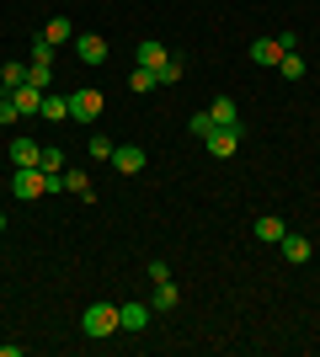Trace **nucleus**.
<instances>
[{"mask_svg": "<svg viewBox=\"0 0 320 357\" xmlns=\"http://www.w3.org/2000/svg\"><path fill=\"white\" fill-rule=\"evenodd\" d=\"M80 331L91 336V342H102V336H118V304H91V310L80 314Z\"/></svg>", "mask_w": 320, "mask_h": 357, "instance_id": "f257e3e1", "label": "nucleus"}, {"mask_svg": "<svg viewBox=\"0 0 320 357\" xmlns=\"http://www.w3.org/2000/svg\"><path fill=\"white\" fill-rule=\"evenodd\" d=\"M11 192L22 197V203H32V197H48V171H43V165H16Z\"/></svg>", "mask_w": 320, "mask_h": 357, "instance_id": "f03ea898", "label": "nucleus"}, {"mask_svg": "<svg viewBox=\"0 0 320 357\" xmlns=\"http://www.w3.org/2000/svg\"><path fill=\"white\" fill-rule=\"evenodd\" d=\"M70 118L75 123H96L102 118V91L96 86H75L70 91Z\"/></svg>", "mask_w": 320, "mask_h": 357, "instance_id": "7ed1b4c3", "label": "nucleus"}, {"mask_svg": "<svg viewBox=\"0 0 320 357\" xmlns=\"http://www.w3.org/2000/svg\"><path fill=\"white\" fill-rule=\"evenodd\" d=\"M144 165H150V155H144L139 144H118L112 149V171H118V176H139Z\"/></svg>", "mask_w": 320, "mask_h": 357, "instance_id": "20e7f679", "label": "nucleus"}, {"mask_svg": "<svg viewBox=\"0 0 320 357\" xmlns=\"http://www.w3.org/2000/svg\"><path fill=\"white\" fill-rule=\"evenodd\" d=\"M203 149H208V155H219V160H229V155L241 149V128H213V134L203 139Z\"/></svg>", "mask_w": 320, "mask_h": 357, "instance_id": "39448f33", "label": "nucleus"}, {"mask_svg": "<svg viewBox=\"0 0 320 357\" xmlns=\"http://www.w3.org/2000/svg\"><path fill=\"white\" fill-rule=\"evenodd\" d=\"M283 245V256H289V267H305L310 256H315V245H310V235H299V229H289V235L277 240Z\"/></svg>", "mask_w": 320, "mask_h": 357, "instance_id": "423d86ee", "label": "nucleus"}, {"mask_svg": "<svg viewBox=\"0 0 320 357\" xmlns=\"http://www.w3.org/2000/svg\"><path fill=\"white\" fill-rule=\"evenodd\" d=\"M75 59L80 64H102L107 59V38H102V32H80V38H75Z\"/></svg>", "mask_w": 320, "mask_h": 357, "instance_id": "0eeeda50", "label": "nucleus"}, {"mask_svg": "<svg viewBox=\"0 0 320 357\" xmlns=\"http://www.w3.org/2000/svg\"><path fill=\"white\" fill-rule=\"evenodd\" d=\"M208 118H213V128H241V107H235V96H213Z\"/></svg>", "mask_w": 320, "mask_h": 357, "instance_id": "6e6552de", "label": "nucleus"}, {"mask_svg": "<svg viewBox=\"0 0 320 357\" xmlns=\"http://www.w3.org/2000/svg\"><path fill=\"white\" fill-rule=\"evenodd\" d=\"M277 59H283V38H257V43H251V64L277 70Z\"/></svg>", "mask_w": 320, "mask_h": 357, "instance_id": "1a4fd4ad", "label": "nucleus"}, {"mask_svg": "<svg viewBox=\"0 0 320 357\" xmlns=\"http://www.w3.org/2000/svg\"><path fill=\"white\" fill-rule=\"evenodd\" d=\"M251 235H257V240H261V245H277V240L289 235V224L277 219V213H261V219H257V224H251Z\"/></svg>", "mask_w": 320, "mask_h": 357, "instance_id": "9d476101", "label": "nucleus"}, {"mask_svg": "<svg viewBox=\"0 0 320 357\" xmlns=\"http://www.w3.org/2000/svg\"><path fill=\"white\" fill-rule=\"evenodd\" d=\"M11 165H43V144H32L27 134L11 139Z\"/></svg>", "mask_w": 320, "mask_h": 357, "instance_id": "9b49d317", "label": "nucleus"}, {"mask_svg": "<svg viewBox=\"0 0 320 357\" xmlns=\"http://www.w3.org/2000/svg\"><path fill=\"white\" fill-rule=\"evenodd\" d=\"M150 304H118V326L123 331H144V326H150Z\"/></svg>", "mask_w": 320, "mask_h": 357, "instance_id": "f8f14e48", "label": "nucleus"}, {"mask_svg": "<svg viewBox=\"0 0 320 357\" xmlns=\"http://www.w3.org/2000/svg\"><path fill=\"white\" fill-rule=\"evenodd\" d=\"M176 304H182V288L171 283V278H166V283H155V298H150V310H155V314H171Z\"/></svg>", "mask_w": 320, "mask_h": 357, "instance_id": "ddd939ff", "label": "nucleus"}, {"mask_svg": "<svg viewBox=\"0 0 320 357\" xmlns=\"http://www.w3.org/2000/svg\"><path fill=\"white\" fill-rule=\"evenodd\" d=\"M11 102H16V112H22V118H32V112H43V91H38V86H16Z\"/></svg>", "mask_w": 320, "mask_h": 357, "instance_id": "4468645a", "label": "nucleus"}, {"mask_svg": "<svg viewBox=\"0 0 320 357\" xmlns=\"http://www.w3.org/2000/svg\"><path fill=\"white\" fill-rule=\"evenodd\" d=\"M166 59H171V48L166 43H139V70H166Z\"/></svg>", "mask_w": 320, "mask_h": 357, "instance_id": "2eb2a0df", "label": "nucleus"}, {"mask_svg": "<svg viewBox=\"0 0 320 357\" xmlns=\"http://www.w3.org/2000/svg\"><path fill=\"white\" fill-rule=\"evenodd\" d=\"M43 38H48L54 48H59V43H70V38H75V22H70V16H54V22L43 27Z\"/></svg>", "mask_w": 320, "mask_h": 357, "instance_id": "dca6fc26", "label": "nucleus"}, {"mask_svg": "<svg viewBox=\"0 0 320 357\" xmlns=\"http://www.w3.org/2000/svg\"><path fill=\"white\" fill-rule=\"evenodd\" d=\"M277 70H283V80H305V59H299L294 48H283V59H277Z\"/></svg>", "mask_w": 320, "mask_h": 357, "instance_id": "f3484780", "label": "nucleus"}, {"mask_svg": "<svg viewBox=\"0 0 320 357\" xmlns=\"http://www.w3.org/2000/svg\"><path fill=\"white\" fill-rule=\"evenodd\" d=\"M43 118H70V96H54V91H43Z\"/></svg>", "mask_w": 320, "mask_h": 357, "instance_id": "a211bd4d", "label": "nucleus"}, {"mask_svg": "<svg viewBox=\"0 0 320 357\" xmlns=\"http://www.w3.org/2000/svg\"><path fill=\"white\" fill-rule=\"evenodd\" d=\"M155 86H160V75H155V70H139V64H134V75H128V91H139V96H144V91H155Z\"/></svg>", "mask_w": 320, "mask_h": 357, "instance_id": "6ab92c4d", "label": "nucleus"}, {"mask_svg": "<svg viewBox=\"0 0 320 357\" xmlns=\"http://www.w3.org/2000/svg\"><path fill=\"white\" fill-rule=\"evenodd\" d=\"M16 86H27V64H6L0 70V91H16Z\"/></svg>", "mask_w": 320, "mask_h": 357, "instance_id": "aec40b11", "label": "nucleus"}, {"mask_svg": "<svg viewBox=\"0 0 320 357\" xmlns=\"http://www.w3.org/2000/svg\"><path fill=\"white\" fill-rule=\"evenodd\" d=\"M27 86L48 91V86H54V64H27Z\"/></svg>", "mask_w": 320, "mask_h": 357, "instance_id": "412c9836", "label": "nucleus"}, {"mask_svg": "<svg viewBox=\"0 0 320 357\" xmlns=\"http://www.w3.org/2000/svg\"><path fill=\"white\" fill-rule=\"evenodd\" d=\"M64 192H75V197H91V181H86V171H64Z\"/></svg>", "mask_w": 320, "mask_h": 357, "instance_id": "4be33fe9", "label": "nucleus"}, {"mask_svg": "<svg viewBox=\"0 0 320 357\" xmlns=\"http://www.w3.org/2000/svg\"><path fill=\"white\" fill-rule=\"evenodd\" d=\"M187 128H192L198 139H208V134H213V118H208V107H203V112H192V118H187Z\"/></svg>", "mask_w": 320, "mask_h": 357, "instance_id": "5701e85b", "label": "nucleus"}, {"mask_svg": "<svg viewBox=\"0 0 320 357\" xmlns=\"http://www.w3.org/2000/svg\"><path fill=\"white\" fill-rule=\"evenodd\" d=\"M86 149H91V160H112V139H107V134H91Z\"/></svg>", "mask_w": 320, "mask_h": 357, "instance_id": "b1692460", "label": "nucleus"}, {"mask_svg": "<svg viewBox=\"0 0 320 357\" xmlns=\"http://www.w3.org/2000/svg\"><path fill=\"white\" fill-rule=\"evenodd\" d=\"M0 123L11 128V123H22V112H16V102H11V91H0Z\"/></svg>", "mask_w": 320, "mask_h": 357, "instance_id": "393cba45", "label": "nucleus"}, {"mask_svg": "<svg viewBox=\"0 0 320 357\" xmlns=\"http://www.w3.org/2000/svg\"><path fill=\"white\" fill-rule=\"evenodd\" d=\"M176 80H182V59L171 54V59H166V70H160V86H176Z\"/></svg>", "mask_w": 320, "mask_h": 357, "instance_id": "a878e982", "label": "nucleus"}, {"mask_svg": "<svg viewBox=\"0 0 320 357\" xmlns=\"http://www.w3.org/2000/svg\"><path fill=\"white\" fill-rule=\"evenodd\" d=\"M32 64H54V43H48V38L32 43Z\"/></svg>", "mask_w": 320, "mask_h": 357, "instance_id": "bb28decb", "label": "nucleus"}, {"mask_svg": "<svg viewBox=\"0 0 320 357\" xmlns=\"http://www.w3.org/2000/svg\"><path fill=\"white\" fill-rule=\"evenodd\" d=\"M43 171H64V149H43Z\"/></svg>", "mask_w": 320, "mask_h": 357, "instance_id": "cd10ccee", "label": "nucleus"}, {"mask_svg": "<svg viewBox=\"0 0 320 357\" xmlns=\"http://www.w3.org/2000/svg\"><path fill=\"white\" fill-rule=\"evenodd\" d=\"M0 229H6V213H0Z\"/></svg>", "mask_w": 320, "mask_h": 357, "instance_id": "c85d7f7f", "label": "nucleus"}]
</instances>
